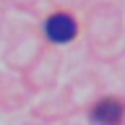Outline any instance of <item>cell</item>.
Instances as JSON below:
<instances>
[{
	"instance_id": "cell-1",
	"label": "cell",
	"mask_w": 125,
	"mask_h": 125,
	"mask_svg": "<svg viewBox=\"0 0 125 125\" xmlns=\"http://www.w3.org/2000/svg\"><path fill=\"white\" fill-rule=\"evenodd\" d=\"M44 31L47 37L52 39V42H68V39H73V34H76V23H73V18L70 16H52L50 21L44 23Z\"/></svg>"
},
{
	"instance_id": "cell-2",
	"label": "cell",
	"mask_w": 125,
	"mask_h": 125,
	"mask_svg": "<svg viewBox=\"0 0 125 125\" xmlns=\"http://www.w3.org/2000/svg\"><path fill=\"white\" fill-rule=\"evenodd\" d=\"M94 117H96L102 125H117L123 120V107H120L117 102H112V99L99 102V107L94 109Z\"/></svg>"
}]
</instances>
